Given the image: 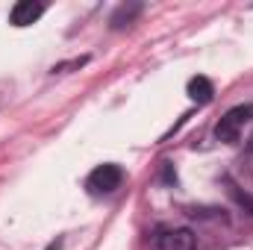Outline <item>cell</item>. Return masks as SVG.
Masks as SVG:
<instances>
[{"mask_svg": "<svg viewBox=\"0 0 253 250\" xmlns=\"http://www.w3.org/2000/svg\"><path fill=\"white\" fill-rule=\"evenodd\" d=\"M121 183H124V171H121V165H115V162H103V165H97V168L88 174L85 188H88L91 194H109V191H115Z\"/></svg>", "mask_w": 253, "mask_h": 250, "instance_id": "2", "label": "cell"}, {"mask_svg": "<svg viewBox=\"0 0 253 250\" xmlns=\"http://www.w3.org/2000/svg\"><path fill=\"white\" fill-rule=\"evenodd\" d=\"M0 103H3V94H0Z\"/></svg>", "mask_w": 253, "mask_h": 250, "instance_id": "7", "label": "cell"}, {"mask_svg": "<svg viewBox=\"0 0 253 250\" xmlns=\"http://www.w3.org/2000/svg\"><path fill=\"white\" fill-rule=\"evenodd\" d=\"M42 15H44V6H42V3L18 0V3L9 9V24H12V27H30V24H36Z\"/></svg>", "mask_w": 253, "mask_h": 250, "instance_id": "4", "label": "cell"}, {"mask_svg": "<svg viewBox=\"0 0 253 250\" xmlns=\"http://www.w3.org/2000/svg\"><path fill=\"white\" fill-rule=\"evenodd\" d=\"M253 121V106H233L218 124H215V138L218 141H236L242 129Z\"/></svg>", "mask_w": 253, "mask_h": 250, "instance_id": "1", "label": "cell"}, {"mask_svg": "<svg viewBox=\"0 0 253 250\" xmlns=\"http://www.w3.org/2000/svg\"><path fill=\"white\" fill-rule=\"evenodd\" d=\"M186 91H189V97L194 103H209L212 94H215V85H212L209 77H191L189 85H186Z\"/></svg>", "mask_w": 253, "mask_h": 250, "instance_id": "5", "label": "cell"}, {"mask_svg": "<svg viewBox=\"0 0 253 250\" xmlns=\"http://www.w3.org/2000/svg\"><path fill=\"white\" fill-rule=\"evenodd\" d=\"M156 250H194L197 248V236L186 227H174V230H159L153 239Z\"/></svg>", "mask_w": 253, "mask_h": 250, "instance_id": "3", "label": "cell"}, {"mask_svg": "<svg viewBox=\"0 0 253 250\" xmlns=\"http://www.w3.org/2000/svg\"><path fill=\"white\" fill-rule=\"evenodd\" d=\"M62 248V239H56V242H50V245H47V250H59Z\"/></svg>", "mask_w": 253, "mask_h": 250, "instance_id": "6", "label": "cell"}]
</instances>
